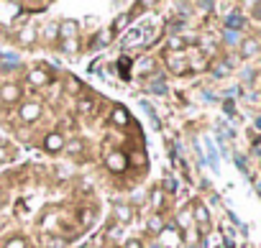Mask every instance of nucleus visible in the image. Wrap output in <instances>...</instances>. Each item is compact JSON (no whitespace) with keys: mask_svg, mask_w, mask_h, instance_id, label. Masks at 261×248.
<instances>
[{"mask_svg":"<svg viewBox=\"0 0 261 248\" xmlns=\"http://www.w3.org/2000/svg\"><path fill=\"white\" fill-rule=\"evenodd\" d=\"M192 217L200 223V228H207V220H210V212H207V207L202 205V202H197L195 207H192Z\"/></svg>","mask_w":261,"mask_h":248,"instance_id":"7","label":"nucleus"},{"mask_svg":"<svg viewBox=\"0 0 261 248\" xmlns=\"http://www.w3.org/2000/svg\"><path fill=\"white\" fill-rule=\"evenodd\" d=\"M67 90H69V92H77V90H80V82H77V79H67Z\"/></svg>","mask_w":261,"mask_h":248,"instance_id":"24","label":"nucleus"},{"mask_svg":"<svg viewBox=\"0 0 261 248\" xmlns=\"http://www.w3.org/2000/svg\"><path fill=\"white\" fill-rule=\"evenodd\" d=\"M167 46H169V51H172V54H179V51L185 49V39H182V36H177V34H172V36L167 39Z\"/></svg>","mask_w":261,"mask_h":248,"instance_id":"11","label":"nucleus"},{"mask_svg":"<svg viewBox=\"0 0 261 248\" xmlns=\"http://www.w3.org/2000/svg\"><path fill=\"white\" fill-rule=\"evenodd\" d=\"M59 36H62V39H77V36H80V23H77L74 18H64V21L59 23Z\"/></svg>","mask_w":261,"mask_h":248,"instance_id":"5","label":"nucleus"},{"mask_svg":"<svg viewBox=\"0 0 261 248\" xmlns=\"http://www.w3.org/2000/svg\"><path fill=\"white\" fill-rule=\"evenodd\" d=\"M125 248H144V243H141V238H128Z\"/></svg>","mask_w":261,"mask_h":248,"instance_id":"23","label":"nucleus"},{"mask_svg":"<svg viewBox=\"0 0 261 248\" xmlns=\"http://www.w3.org/2000/svg\"><path fill=\"white\" fill-rule=\"evenodd\" d=\"M82 220H85V223H92V210H85V212H82Z\"/></svg>","mask_w":261,"mask_h":248,"instance_id":"26","label":"nucleus"},{"mask_svg":"<svg viewBox=\"0 0 261 248\" xmlns=\"http://www.w3.org/2000/svg\"><path fill=\"white\" fill-rule=\"evenodd\" d=\"M256 51H258V41H256V39H243L241 54H243V57H253Z\"/></svg>","mask_w":261,"mask_h":248,"instance_id":"12","label":"nucleus"},{"mask_svg":"<svg viewBox=\"0 0 261 248\" xmlns=\"http://www.w3.org/2000/svg\"><path fill=\"white\" fill-rule=\"evenodd\" d=\"M57 34H59V23H49V26L44 29V39H46V41H51Z\"/></svg>","mask_w":261,"mask_h":248,"instance_id":"18","label":"nucleus"},{"mask_svg":"<svg viewBox=\"0 0 261 248\" xmlns=\"http://www.w3.org/2000/svg\"><path fill=\"white\" fill-rule=\"evenodd\" d=\"M34 41H36V31L34 29H21L18 31V44L21 46H34Z\"/></svg>","mask_w":261,"mask_h":248,"instance_id":"10","label":"nucleus"},{"mask_svg":"<svg viewBox=\"0 0 261 248\" xmlns=\"http://www.w3.org/2000/svg\"><path fill=\"white\" fill-rule=\"evenodd\" d=\"M21 95H23V90H21V85H16V82H6V85H0V100H3L6 105L18 102V100H21Z\"/></svg>","mask_w":261,"mask_h":248,"instance_id":"1","label":"nucleus"},{"mask_svg":"<svg viewBox=\"0 0 261 248\" xmlns=\"http://www.w3.org/2000/svg\"><path fill=\"white\" fill-rule=\"evenodd\" d=\"M26 79H29L34 87H44V85H49V82H51V77H49L44 69H31V72L26 74Z\"/></svg>","mask_w":261,"mask_h":248,"instance_id":"6","label":"nucleus"},{"mask_svg":"<svg viewBox=\"0 0 261 248\" xmlns=\"http://www.w3.org/2000/svg\"><path fill=\"white\" fill-rule=\"evenodd\" d=\"M64 144H67V141H64V136H62V133H57V131H54V133H46V139H44V149H46V151H51V154L64 151Z\"/></svg>","mask_w":261,"mask_h":248,"instance_id":"4","label":"nucleus"},{"mask_svg":"<svg viewBox=\"0 0 261 248\" xmlns=\"http://www.w3.org/2000/svg\"><path fill=\"white\" fill-rule=\"evenodd\" d=\"M6 248H29V245H26V238H21V235H13V238H8Z\"/></svg>","mask_w":261,"mask_h":248,"instance_id":"16","label":"nucleus"},{"mask_svg":"<svg viewBox=\"0 0 261 248\" xmlns=\"http://www.w3.org/2000/svg\"><path fill=\"white\" fill-rule=\"evenodd\" d=\"M41 113H44V107H41L39 102H23L21 110H18V118H21L23 123H36V120L41 118Z\"/></svg>","mask_w":261,"mask_h":248,"instance_id":"2","label":"nucleus"},{"mask_svg":"<svg viewBox=\"0 0 261 248\" xmlns=\"http://www.w3.org/2000/svg\"><path fill=\"white\" fill-rule=\"evenodd\" d=\"M80 110H82V113H90V110H92V102H90V100H82V102H80Z\"/></svg>","mask_w":261,"mask_h":248,"instance_id":"25","label":"nucleus"},{"mask_svg":"<svg viewBox=\"0 0 261 248\" xmlns=\"http://www.w3.org/2000/svg\"><path fill=\"white\" fill-rule=\"evenodd\" d=\"M110 120H113V126H128V113H125V107H113V113H110Z\"/></svg>","mask_w":261,"mask_h":248,"instance_id":"8","label":"nucleus"},{"mask_svg":"<svg viewBox=\"0 0 261 248\" xmlns=\"http://www.w3.org/2000/svg\"><path fill=\"white\" fill-rule=\"evenodd\" d=\"M77 49H80L77 39H62V51H67V54H74Z\"/></svg>","mask_w":261,"mask_h":248,"instance_id":"15","label":"nucleus"},{"mask_svg":"<svg viewBox=\"0 0 261 248\" xmlns=\"http://www.w3.org/2000/svg\"><path fill=\"white\" fill-rule=\"evenodd\" d=\"M177 223H179L182 228H187V225L192 223V210H185V212H179V217H177Z\"/></svg>","mask_w":261,"mask_h":248,"instance_id":"19","label":"nucleus"},{"mask_svg":"<svg viewBox=\"0 0 261 248\" xmlns=\"http://www.w3.org/2000/svg\"><path fill=\"white\" fill-rule=\"evenodd\" d=\"M167 67H169L172 72H177V74L185 72V57H182V54H169V57H167Z\"/></svg>","mask_w":261,"mask_h":248,"instance_id":"9","label":"nucleus"},{"mask_svg":"<svg viewBox=\"0 0 261 248\" xmlns=\"http://www.w3.org/2000/svg\"><path fill=\"white\" fill-rule=\"evenodd\" d=\"M110 41H113V34H110V31H102V34L97 36V44H100V46H108Z\"/></svg>","mask_w":261,"mask_h":248,"instance_id":"21","label":"nucleus"},{"mask_svg":"<svg viewBox=\"0 0 261 248\" xmlns=\"http://www.w3.org/2000/svg\"><path fill=\"white\" fill-rule=\"evenodd\" d=\"M149 230H151V233H162V230H164L162 217H156V215H154V217H149Z\"/></svg>","mask_w":261,"mask_h":248,"instance_id":"17","label":"nucleus"},{"mask_svg":"<svg viewBox=\"0 0 261 248\" xmlns=\"http://www.w3.org/2000/svg\"><path fill=\"white\" fill-rule=\"evenodd\" d=\"M105 164H108L110 172H123V169L128 167V156H125L123 151H113V154L105 156Z\"/></svg>","mask_w":261,"mask_h":248,"instance_id":"3","label":"nucleus"},{"mask_svg":"<svg viewBox=\"0 0 261 248\" xmlns=\"http://www.w3.org/2000/svg\"><path fill=\"white\" fill-rule=\"evenodd\" d=\"M115 217H118L120 223H128V220H130V207H128V205H115Z\"/></svg>","mask_w":261,"mask_h":248,"instance_id":"14","label":"nucleus"},{"mask_svg":"<svg viewBox=\"0 0 261 248\" xmlns=\"http://www.w3.org/2000/svg\"><path fill=\"white\" fill-rule=\"evenodd\" d=\"M139 72H141V74H149V72H154V59H144V62L139 64Z\"/></svg>","mask_w":261,"mask_h":248,"instance_id":"20","label":"nucleus"},{"mask_svg":"<svg viewBox=\"0 0 261 248\" xmlns=\"http://www.w3.org/2000/svg\"><path fill=\"white\" fill-rule=\"evenodd\" d=\"M82 149H85V144H82L80 139H72V141H67V144H64V151H67L69 156H74V154H82Z\"/></svg>","mask_w":261,"mask_h":248,"instance_id":"13","label":"nucleus"},{"mask_svg":"<svg viewBox=\"0 0 261 248\" xmlns=\"http://www.w3.org/2000/svg\"><path fill=\"white\" fill-rule=\"evenodd\" d=\"M162 197H164V195H162V189H154V192H151V205H154V207H159V205H162Z\"/></svg>","mask_w":261,"mask_h":248,"instance_id":"22","label":"nucleus"}]
</instances>
